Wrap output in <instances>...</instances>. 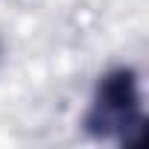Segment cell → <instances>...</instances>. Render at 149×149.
<instances>
[{"label": "cell", "mask_w": 149, "mask_h": 149, "mask_svg": "<svg viewBox=\"0 0 149 149\" xmlns=\"http://www.w3.org/2000/svg\"><path fill=\"white\" fill-rule=\"evenodd\" d=\"M88 129L97 134H117L123 143L129 140V132H134V137L143 132L140 91L134 70L117 67L102 76L94 105L88 111Z\"/></svg>", "instance_id": "cell-1"}]
</instances>
